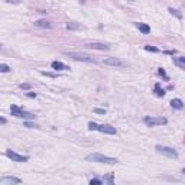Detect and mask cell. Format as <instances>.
<instances>
[{"label":"cell","instance_id":"1","mask_svg":"<svg viewBox=\"0 0 185 185\" xmlns=\"http://www.w3.org/2000/svg\"><path fill=\"white\" fill-rule=\"evenodd\" d=\"M86 161L88 162H99V163H107V165H114L117 163L116 158H110V156H104L101 153H91L86 158Z\"/></svg>","mask_w":185,"mask_h":185},{"label":"cell","instance_id":"2","mask_svg":"<svg viewBox=\"0 0 185 185\" xmlns=\"http://www.w3.org/2000/svg\"><path fill=\"white\" fill-rule=\"evenodd\" d=\"M10 113H12V116H14V117H19V119H26V120L35 119V114H33V113L25 111L22 107H19V106H16V104H13L12 107H10Z\"/></svg>","mask_w":185,"mask_h":185},{"label":"cell","instance_id":"3","mask_svg":"<svg viewBox=\"0 0 185 185\" xmlns=\"http://www.w3.org/2000/svg\"><path fill=\"white\" fill-rule=\"evenodd\" d=\"M88 129H90V130H99V132L107 133V135H116V133H117L116 127L110 126V124H97V123H94V122H90V123H88Z\"/></svg>","mask_w":185,"mask_h":185},{"label":"cell","instance_id":"4","mask_svg":"<svg viewBox=\"0 0 185 185\" xmlns=\"http://www.w3.org/2000/svg\"><path fill=\"white\" fill-rule=\"evenodd\" d=\"M158 153H161L163 156L166 158H171V159H176L178 158V152H176L174 147H169V146H162V145H156L155 146Z\"/></svg>","mask_w":185,"mask_h":185},{"label":"cell","instance_id":"5","mask_svg":"<svg viewBox=\"0 0 185 185\" xmlns=\"http://www.w3.org/2000/svg\"><path fill=\"white\" fill-rule=\"evenodd\" d=\"M65 55L68 58H72L75 61H82V62H93L95 64V59L90 55H86V54H80V52H65Z\"/></svg>","mask_w":185,"mask_h":185},{"label":"cell","instance_id":"6","mask_svg":"<svg viewBox=\"0 0 185 185\" xmlns=\"http://www.w3.org/2000/svg\"><path fill=\"white\" fill-rule=\"evenodd\" d=\"M143 123L147 127H155V126H161V124H166L168 120L165 117H143Z\"/></svg>","mask_w":185,"mask_h":185},{"label":"cell","instance_id":"7","mask_svg":"<svg viewBox=\"0 0 185 185\" xmlns=\"http://www.w3.org/2000/svg\"><path fill=\"white\" fill-rule=\"evenodd\" d=\"M5 155L9 159H12L13 162H28L29 158L28 156H23V155H19V153H16L14 151H10V149H7L5 152Z\"/></svg>","mask_w":185,"mask_h":185},{"label":"cell","instance_id":"8","mask_svg":"<svg viewBox=\"0 0 185 185\" xmlns=\"http://www.w3.org/2000/svg\"><path fill=\"white\" fill-rule=\"evenodd\" d=\"M103 62H104L106 65L116 66V68H123V66H126V64H124L122 59H119V58H107V59H104Z\"/></svg>","mask_w":185,"mask_h":185},{"label":"cell","instance_id":"9","mask_svg":"<svg viewBox=\"0 0 185 185\" xmlns=\"http://www.w3.org/2000/svg\"><path fill=\"white\" fill-rule=\"evenodd\" d=\"M86 46L90 48V49H100V51H109L110 49L109 43H103V42H88Z\"/></svg>","mask_w":185,"mask_h":185},{"label":"cell","instance_id":"10","mask_svg":"<svg viewBox=\"0 0 185 185\" xmlns=\"http://www.w3.org/2000/svg\"><path fill=\"white\" fill-rule=\"evenodd\" d=\"M2 182L5 185H19L22 181L19 178H16V176H3L2 178Z\"/></svg>","mask_w":185,"mask_h":185},{"label":"cell","instance_id":"11","mask_svg":"<svg viewBox=\"0 0 185 185\" xmlns=\"http://www.w3.org/2000/svg\"><path fill=\"white\" fill-rule=\"evenodd\" d=\"M51 66H52V70H55V71H66V70H70L65 64H62V62H59V61H54L52 64H51Z\"/></svg>","mask_w":185,"mask_h":185},{"label":"cell","instance_id":"12","mask_svg":"<svg viewBox=\"0 0 185 185\" xmlns=\"http://www.w3.org/2000/svg\"><path fill=\"white\" fill-rule=\"evenodd\" d=\"M135 26H136V28H138L139 30L143 33V35H147V33L151 32V28H149L146 23H140V22H136V23H135Z\"/></svg>","mask_w":185,"mask_h":185},{"label":"cell","instance_id":"13","mask_svg":"<svg viewBox=\"0 0 185 185\" xmlns=\"http://www.w3.org/2000/svg\"><path fill=\"white\" fill-rule=\"evenodd\" d=\"M35 26H38V28H43V29H51V28H52V23H51V22H48V20H36V22H35Z\"/></svg>","mask_w":185,"mask_h":185},{"label":"cell","instance_id":"14","mask_svg":"<svg viewBox=\"0 0 185 185\" xmlns=\"http://www.w3.org/2000/svg\"><path fill=\"white\" fill-rule=\"evenodd\" d=\"M171 106H172V109L179 110L184 107V103H182V100H179V99H174V100H171Z\"/></svg>","mask_w":185,"mask_h":185},{"label":"cell","instance_id":"15","mask_svg":"<svg viewBox=\"0 0 185 185\" xmlns=\"http://www.w3.org/2000/svg\"><path fill=\"white\" fill-rule=\"evenodd\" d=\"M65 28L68 29V30H78V29H81L82 26H81L80 23H75V22H70V23L65 25Z\"/></svg>","mask_w":185,"mask_h":185},{"label":"cell","instance_id":"16","mask_svg":"<svg viewBox=\"0 0 185 185\" xmlns=\"http://www.w3.org/2000/svg\"><path fill=\"white\" fill-rule=\"evenodd\" d=\"M174 64H176V65L181 66V68H185V57L174 58Z\"/></svg>","mask_w":185,"mask_h":185},{"label":"cell","instance_id":"17","mask_svg":"<svg viewBox=\"0 0 185 185\" xmlns=\"http://www.w3.org/2000/svg\"><path fill=\"white\" fill-rule=\"evenodd\" d=\"M155 94H156L158 97H163V95H165V90H162L161 86L156 84V86H155Z\"/></svg>","mask_w":185,"mask_h":185},{"label":"cell","instance_id":"18","mask_svg":"<svg viewBox=\"0 0 185 185\" xmlns=\"http://www.w3.org/2000/svg\"><path fill=\"white\" fill-rule=\"evenodd\" d=\"M168 10H169V13H171V14H175L176 18H178V19H181V18H182V13H181L179 10L172 9V7H169V9H168Z\"/></svg>","mask_w":185,"mask_h":185},{"label":"cell","instance_id":"19","mask_svg":"<svg viewBox=\"0 0 185 185\" xmlns=\"http://www.w3.org/2000/svg\"><path fill=\"white\" fill-rule=\"evenodd\" d=\"M104 179L107 181V185H114V175L113 174H109V175L107 176H104Z\"/></svg>","mask_w":185,"mask_h":185},{"label":"cell","instance_id":"20","mask_svg":"<svg viewBox=\"0 0 185 185\" xmlns=\"http://www.w3.org/2000/svg\"><path fill=\"white\" fill-rule=\"evenodd\" d=\"M145 49L146 51H152V52H159V49L156 46H152V45H145Z\"/></svg>","mask_w":185,"mask_h":185},{"label":"cell","instance_id":"21","mask_svg":"<svg viewBox=\"0 0 185 185\" xmlns=\"http://www.w3.org/2000/svg\"><path fill=\"white\" fill-rule=\"evenodd\" d=\"M10 71V66L6 65V64H2L0 65V72H9Z\"/></svg>","mask_w":185,"mask_h":185},{"label":"cell","instance_id":"22","mask_svg":"<svg viewBox=\"0 0 185 185\" xmlns=\"http://www.w3.org/2000/svg\"><path fill=\"white\" fill-rule=\"evenodd\" d=\"M158 72H159V75H162L165 80H168V75H166V72H165V70H163V68H159V70H158Z\"/></svg>","mask_w":185,"mask_h":185},{"label":"cell","instance_id":"23","mask_svg":"<svg viewBox=\"0 0 185 185\" xmlns=\"http://www.w3.org/2000/svg\"><path fill=\"white\" fill-rule=\"evenodd\" d=\"M90 185H101V181L97 179V178H94V179L90 181Z\"/></svg>","mask_w":185,"mask_h":185},{"label":"cell","instance_id":"24","mask_svg":"<svg viewBox=\"0 0 185 185\" xmlns=\"http://www.w3.org/2000/svg\"><path fill=\"white\" fill-rule=\"evenodd\" d=\"M25 126H26V127H29V129H32V127H38V126H35V124L29 123V122H25Z\"/></svg>","mask_w":185,"mask_h":185},{"label":"cell","instance_id":"25","mask_svg":"<svg viewBox=\"0 0 185 185\" xmlns=\"http://www.w3.org/2000/svg\"><path fill=\"white\" fill-rule=\"evenodd\" d=\"M20 88H23V90H28V88H30V84H20Z\"/></svg>","mask_w":185,"mask_h":185},{"label":"cell","instance_id":"26","mask_svg":"<svg viewBox=\"0 0 185 185\" xmlns=\"http://www.w3.org/2000/svg\"><path fill=\"white\" fill-rule=\"evenodd\" d=\"M94 111H95V113H99V114H104V113H106L104 109H95Z\"/></svg>","mask_w":185,"mask_h":185},{"label":"cell","instance_id":"27","mask_svg":"<svg viewBox=\"0 0 185 185\" xmlns=\"http://www.w3.org/2000/svg\"><path fill=\"white\" fill-rule=\"evenodd\" d=\"M28 95L29 97H36V93H32V91H30V93H28Z\"/></svg>","mask_w":185,"mask_h":185},{"label":"cell","instance_id":"28","mask_svg":"<svg viewBox=\"0 0 185 185\" xmlns=\"http://www.w3.org/2000/svg\"><path fill=\"white\" fill-rule=\"evenodd\" d=\"M0 123H2V124L6 123V119H5V117H2V119H0Z\"/></svg>","mask_w":185,"mask_h":185}]
</instances>
